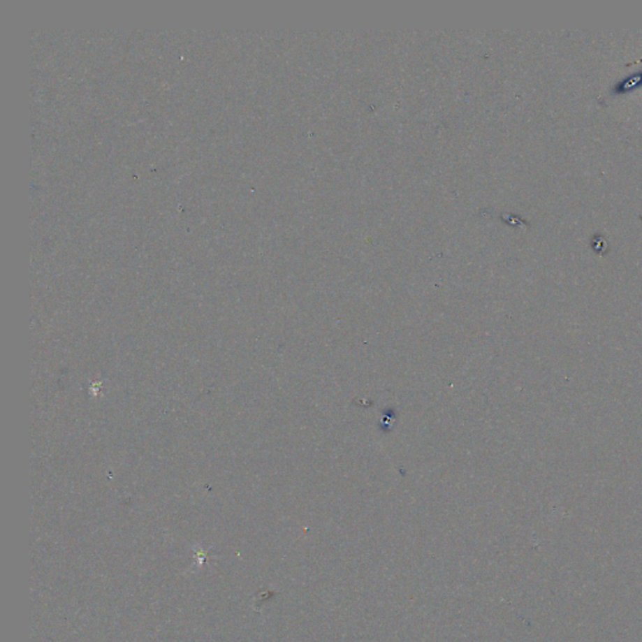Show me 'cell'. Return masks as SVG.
Here are the masks:
<instances>
[{
    "label": "cell",
    "mask_w": 642,
    "mask_h": 642,
    "mask_svg": "<svg viewBox=\"0 0 642 642\" xmlns=\"http://www.w3.org/2000/svg\"><path fill=\"white\" fill-rule=\"evenodd\" d=\"M642 86V71L636 73L631 74L622 80L618 82L613 89L612 94H622V93L631 92L634 89H637Z\"/></svg>",
    "instance_id": "obj_1"
},
{
    "label": "cell",
    "mask_w": 642,
    "mask_h": 642,
    "mask_svg": "<svg viewBox=\"0 0 642 642\" xmlns=\"http://www.w3.org/2000/svg\"><path fill=\"white\" fill-rule=\"evenodd\" d=\"M591 246H592L596 252H602V251H605L607 249V241H606L602 235H594L592 238Z\"/></svg>",
    "instance_id": "obj_2"
}]
</instances>
